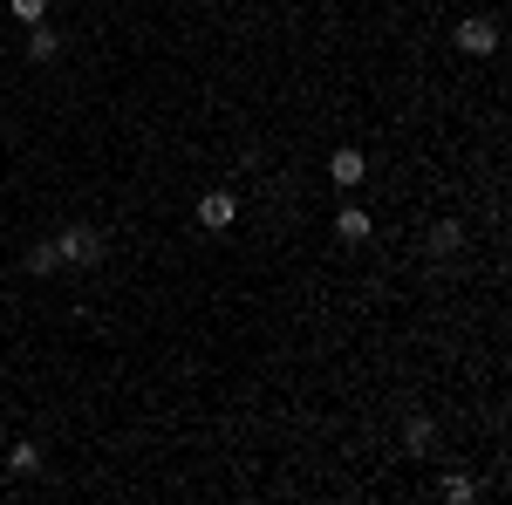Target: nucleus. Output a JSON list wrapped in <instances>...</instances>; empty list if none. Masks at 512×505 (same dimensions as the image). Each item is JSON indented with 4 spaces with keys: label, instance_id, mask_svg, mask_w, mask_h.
I'll return each instance as SVG.
<instances>
[{
    "label": "nucleus",
    "instance_id": "20e7f679",
    "mask_svg": "<svg viewBox=\"0 0 512 505\" xmlns=\"http://www.w3.org/2000/svg\"><path fill=\"white\" fill-rule=\"evenodd\" d=\"M55 55H62V35H55L48 21H28V62H35V69H48Z\"/></svg>",
    "mask_w": 512,
    "mask_h": 505
},
{
    "label": "nucleus",
    "instance_id": "0eeeda50",
    "mask_svg": "<svg viewBox=\"0 0 512 505\" xmlns=\"http://www.w3.org/2000/svg\"><path fill=\"white\" fill-rule=\"evenodd\" d=\"M458 246H465V226H458V219H437L431 226V253H458Z\"/></svg>",
    "mask_w": 512,
    "mask_h": 505
},
{
    "label": "nucleus",
    "instance_id": "f257e3e1",
    "mask_svg": "<svg viewBox=\"0 0 512 505\" xmlns=\"http://www.w3.org/2000/svg\"><path fill=\"white\" fill-rule=\"evenodd\" d=\"M103 253H110V239L96 233V226H82V219L55 233V260H62V267H96Z\"/></svg>",
    "mask_w": 512,
    "mask_h": 505
},
{
    "label": "nucleus",
    "instance_id": "9d476101",
    "mask_svg": "<svg viewBox=\"0 0 512 505\" xmlns=\"http://www.w3.org/2000/svg\"><path fill=\"white\" fill-rule=\"evenodd\" d=\"M7 471H21V478L41 471V451H35V444H14V451H7Z\"/></svg>",
    "mask_w": 512,
    "mask_h": 505
},
{
    "label": "nucleus",
    "instance_id": "1a4fd4ad",
    "mask_svg": "<svg viewBox=\"0 0 512 505\" xmlns=\"http://www.w3.org/2000/svg\"><path fill=\"white\" fill-rule=\"evenodd\" d=\"M62 267V260H55V239H35V246H28V273H55Z\"/></svg>",
    "mask_w": 512,
    "mask_h": 505
},
{
    "label": "nucleus",
    "instance_id": "f8f14e48",
    "mask_svg": "<svg viewBox=\"0 0 512 505\" xmlns=\"http://www.w3.org/2000/svg\"><path fill=\"white\" fill-rule=\"evenodd\" d=\"M14 7V21H48V0H7Z\"/></svg>",
    "mask_w": 512,
    "mask_h": 505
},
{
    "label": "nucleus",
    "instance_id": "6e6552de",
    "mask_svg": "<svg viewBox=\"0 0 512 505\" xmlns=\"http://www.w3.org/2000/svg\"><path fill=\"white\" fill-rule=\"evenodd\" d=\"M335 233L349 239V246H362V239H369V212H362V205H349V212L335 219Z\"/></svg>",
    "mask_w": 512,
    "mask_h": 505
},
{
    "label": "nucleus",
    "instance_id": "423d86ee",
    "mask_svg": "<svg viewBox=\"0 0 512 505\" xmlns=\"http://www.w3.org/2000/svg\"><path fill=\"white\" fill-rule=\"evenodd\" d=\"M403 444H410V458H431V451H437V424H431V417H410Z\"/></svg>",
    "mask_w": 512,
    "mask_h": 505
},
{
    "label": "nucleus",
    "instance_id": "39448f33",
    "mask_svg": "<svg viewBox=\"0 0 512 505\" xmlns=\"http://www.w3.org/2000/svg\"><path fill=\"white\" fill-rule=\"evenodd\" d=\"M458 48H465V55H492V48H499V28H492V21H458Z\"/></svg>",
    "mask_w": 512,
    "mask_h": 505
},
{
    "label": "nucleus",
    "instance_id": "f03ea898",
    "mask_svg": "<svg viewBox=\"0 0 512 505\" xmlns=\"http://www.w3.org/2000/svg\"><path fill=\"white\" fill-rule=\"evenodd\" d=\"M233 219H239V198H233V192H205V198H198V226H212V233H226Z\"/></svg>",
    "mask_w": 512,
    "mask_h": 505
},
{
    "label": "nucleus",
    "instance_id": "7ed1b4c3",
    "mask_svg": "<svg viewBox=\"0 0 512 505\" xmlns=\"http://www.w3.org/2000/svg\"><path fill=\"white\" fill-rule=\"evenodd\" d=\"M328 178H335L342 192H355V185L369 178V157H362V151H335V157H328Z\"/></svg>",
    "mask_w": 512,
    "mask_h": 505
},
{
    "label": "nucleus",
    "instance_id": "9b49d317",
    "mask_svg": "<svg viewBox=\"0 0 512 505\" xmlns=\"http://www.w3.org/2000/svg\"><path fill=\"white\" fill-rule=\"evenodd\" d=\"M444 499H458V505H465V499H478V485L465 478V471H451V478H444Z\"/></svg>",
    "mask_w": 512,
    "mask_h": 505
}]
</instances>
